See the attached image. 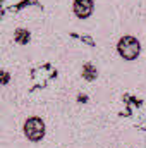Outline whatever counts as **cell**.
Listing matches in <instances>:
<instances>
[{
  "label": "cell",
  "mask_w": 146,
  "mask_h": 148,
  "mask_svg": "<svg viewBox=\"0 0 146 148\" xmlns=\"http://www.w3.org/2000/svg\"><path fill=\"white\" fill-rule=\"evenodd\" d=\"M117 50H119L120 57H124L126 60H134V59H138V55L141 52V45L134 36H122L119 40Z\"/></svg>",
  "instance_id": "cell-1"
},
{
  "label": "cell",
  "mask_w": 146,
  "mask_h": 148,
  "mask_svg": "<svg viewBox=\"0 0 146 148\" xmlns=\"http://www.w3.org/2000/svg\"><path fill=\"white\" fill-rule=\"evenodd\" d=\"M24 134L29 141H41L45 136V122L40 117H29L24 122Z\"/></svg>",
  "instance_id": "cell-2"
},
{
  "label": "cell",
  "mask_w": 146,
  "mask_h": 148,
  "mask_svg": "<svg viewBox=\"0 0 146 148\" xmlns=\"http://www.w3.org/2000/svg\"><path fill=\"white\" fill-rule=\"evenodd\" d=\"M72 9H74V14L79 19H86V17L91 16V12L95 9V3H93V0H74Z\"/></svg>",
  "instance_id": "cell-3"
},
{
  "label": "cell",
  "mask_w": 146,
  "mask_h": 148,
  "mask_svg": "<svg viewBox=\"0 0 146 148\" xmlns=\"http://www.w3.org/2000/svg\"><path fill=\"white\" fill-rule=\"evenodd\" d=\"M83 77L88 79V81H93L96 77V67L93 64H84V67H83Z\"/></svg>",
  "instance_id": "cell-4"
},
{
  "label": "cell",
  "mask_w": 146,
  "mask_h": 148,
  "mask_svg": "<svg viewBox=\"0 0 146 148\" xmlns=\"http://www.w3.org/2000/svg\"><path fill=\"white\" fill-rule=\"evenodd\" d=\"M16 40H17L19 43H28V41H29V33H28L26 29H17Z\"/></svg>",
  "instance_id": "cell-5"
},
{
  "label": "cell",
  "mask_w": 146,
  "mask_h": 148,
  "mask_svg": "<svg viewBox=\"0 0 146 148\" xmlns=\"http://www.w3.org/2000/svg\"><path fill=\"white\" fill-rule=\"evenodd\" d=\"M0 83H2V84L9 83V74H7V73H2V74H0Z\"/></svg>",
  "instance_id": "cell-6"
},
{
  "label": "cell",
  "mask_w": 146,
  "mask_h": 148,
  "mask_svg": "<svg viewBox=\"0 0 146 148\" xmlns=\"http://www.w3.org/2000/svg\"><path fill=\"white\" fill-rule=\"evenodd\" d=\"M77 100H79V102H86V97H84V95H79Z\"/></svg>",
  "instance_id": "cell-7"
}]
</instances>
